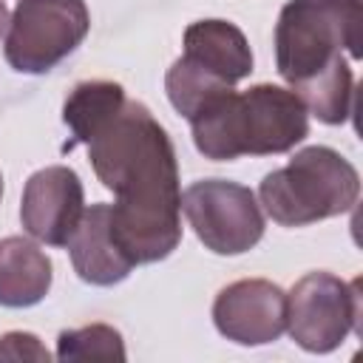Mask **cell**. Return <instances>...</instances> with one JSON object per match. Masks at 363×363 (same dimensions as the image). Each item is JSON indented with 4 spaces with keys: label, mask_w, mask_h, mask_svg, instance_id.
Returning a JSON list of instances; mask_svg holds the SVG:
<instances>
[{
    "label": "cell",
    "mask_w": 363,
    "mask_h": 363,
    "mask_svg": "<svg viewBox=\"0 0 363 363\" xmlns=\"http://www.w3.org/2000/svg\"><path fill=\"white\" fill-rule=\"evenodd\" d=\"M88 162L116 201L111 227L128 258L164 261L182 244V187L176 147L145 102L125 99L122 111L85 145Z\"/></svg>",
    "instance_id": "6da1fadb"
},
{
    "label": "cell",
    "mask_w": 363,
    "mask_h": 363,
    "mask_svg": "<svg viewBox=\"0 0 363 363\" xmlns=\"http://www.w3.org/2000/svg\"><path fill=\"white\" fill-rule=\"evenodd\" d=\"M363 0H289L275 23V68L323 125H343L354 111Z\"/></svg>",
    "instance_id": "7a4b0ae2"
},
{
    "label": "cell",
    "mask_w": 363,
    "mask_h": 363,
    "mask_svg": "<svg viewBox=\"0 0 363 363\" xmlns=\"http://www.w3.org/2000/svg\"><path fill=\"white\" fill-rule=\"evenodd\" d=\"M187 122L196 150L210 162L289 153L309 136V111L301 96L269 82L230 88Z\"/></svg>",
    "instance_id": "3957f363"
},
{
    "label": "cell",
    "mask_w": 363,
    "mask_h": 363,
    "mask_svg": "<svg viewBox=\"0 0 363 363\" xmlns=\"http://www.w3.org/2000/svg\"><path fill=\"white\" fill-rule=\"evenodd\" d=\"M360 196L354 164L326 145L298 150L258 184V204L281 227H306L349 213Z\"/></svg>",
    "instance_id": "277c9868"
},
{
    "label": "cell",
    "mask_w": 363,
    "mask_h": 363,
    "mask_svg": "<svg viewBox=\"0 0 363 363\" xmlns=\"http://www.w3.org/2000/svg\"><path fill=\"white\" fill-rule=\"evenodd\" d=\"M91 31L85 0H20L11 11L3 54L17 74H48Z\"/></svg>",
    "instance_id": "5b68a950"
},
{
    "label": "cell",
    "mask_w": 363,
    "mask_h": 363,
    "mask_svg": "<svg viewBox=\"0 0 363 363\" xmlns=\"http://www.w3.org/2000/svg\"><path fill=\"white\" fill-rule=\"evenodd\" d=\"M360 320V281L306 272L286 292V332L312 354L335 352Z\"/></svg>",
    "instance_id": "8992f818"
},
{
    "label": "cell",
    "mask_w": 363,
    "mask_h": 363,
    "mask_svg": "<svg viewBox=\"0 0 363 363\" xmlns=\"http://www.w3.org/2000/svg\"><path fill=\"white\" fill-rule=\"evenodd\" d=\"M182 210L196 238L216 255H241L264 238V213L255 193L230 179L193 182Z\"/></svg>",
    "instance_id": "52a82bcc"
},
{
    "label": "cell",
    "mask_w": 363,
    "mask_h": 363,
    "mask_svg": "<svg viewBox=\"0 0 363 363\" xmlns=\"http://www.w3.org/2000/svg\"><path fill=\"white\" fill-rule=\"evenodd\" d=\"M85 213V187L68 164H48L28 176L20 199L23 230L48 247H68Z\"/></svg>",
    "instance_id": "ba28073f"
},
{
    "label": "cell",
    "mask_w": 363,
    "mask_h": 363,
    "mask_svg": "<svg viewBox=\"0 0 363 363\" xmlns=\"http://www.w3.org/2000/svg\"><path fill=\"white\" fill-rule=\"evenodd\" d=\"M218 335L238 346H267L286 332V292L267 278L227 284L213 301Z\"/></svg>",
    "instance_id": "9c48e42d"
},
{
    "label": "cell",
    "mask_w": 363,
    "mask_h": 363,
    "mask_svg": "<svg viewBox=\"0 0 363 363\" xmlns=\"http://www.w3.org/2000/svg\"><path fill=\"white\" fill-rule=\"evenodd\" d=\"M68 255H71L74 272L91 286L122 284L136 267L113 235L111 204L105 201L85 207L74 235L68 238Z\"/></svg>",
    "instance_id": "30bf717a"
},
{
    "label": "cell",
    "mask_w": 363,
    "mask_h": 363,
    "mask_svg": "<svg viewBox=\"0 0 363 363\" xmlns=\"http://www.w3.org/2000/svg\"><path fill=\"white\" fill-rule=\"evenodd\" d=\"M184 57L196 60L224 82L235 85L252 74V48L230 20H196L184 28Z\"/></svg>",
    "instance_id": "8fae6325"
},
{
    "label": "cell",
    "mask_w": 363,
    "mask_h": 363,
    "mask_svg": "<svg viewBox=\"0 0 363 363\" xmlns=\"http://www.w3.org/2000/svg\"><path fill=\"white\" fill-rule=\"evenodd\" d=\"M54 281L51 258L23 235L0 238V306L26 309L40 303Z\"/></svg>",
    "instance_id": "7c38bea8"
},
{
    "label": "cell",
    "mask_w": 363,
    "mask_h": 363,
    "mask_svg": "<svg viewBox=\"0 0 363 363\" xmlns=\"http://www.w3.org/2000/svg\"><path fill=\"white\" fill-rule=\"evenodd\" d=\"M125 99V88L111 79H85L74 85L62 105V122L71 130L68 147L88 145L122 111Z\"/></svg>",
    "instance_id": "4fadbf2b"
},
{
    "label": "cell",
    "mask_w": 363,
    "mask_h": 363,
    "mask_svg": "<svg viewBox=\"0 0 363 363\" xmlns=\"http://www.w3.org/2000/svg\"><path fill=\"white\" fill-rule=\"evenodd\" d=\"M233 85L224 82L221 77H216L213 71H207L204 65H199L196 60L190 57H179L167 74H164V91H167V99L170 105L184 116H196L207 102H213L216 96H221L224 91H230Z\"/></svg>",
    "instance_id": "5bb4252c"
},
{
    "label": "cell",
    "mask_w": 363,
    "mask_h": 363,
    "mask_svg": "<svg viewBox=\"0 0 363 363\" xmlns=\"http://www.w3.org/2000/svg\"><path fill=\"white\" fill-rule=\"evenodd\" d=\"M125 340L108 323L62 329L57 337V360H125Z\"/></svg>",
    "instance_id": "9a60e30c"
},
{
    "label": "cell",
    "mask_w": 363,
    "mask_h": 363,
    "mask_svg": "<svg viewBox=\"0 0 363 363\" xmlns=\"http://www.w3.org/2000/svg\"><path fill=\"white\" fill-rule=\"evenodd\" d=\"M0 360H11V363H20V360L48 363L51 354L40 343L37 335H31V332H6V335H0Z\"/></svg>",
    "instance_id": "2e32d148"
},
{
    "label": "cell",
    "mask_w": 363,
    "mask_h": 363,
    "mask_svg": "<svg viewBox=\"0 0 363 363\" xmlns=\"http://www.w3.org/2000/svg\"><path fill=\"white\" fill-rule=\"evenodd\" d=\"M9 20H11L9 6H6V0H0V37H3V34H6V28H9Z\"/></svg>",
    "instance_id": "e0dca14e"
},
{
    "label": "cell",
    "mask_w": 363,
    "mask_h": 363,
    "mask_svg": "<svg viewBox=\"0 0 363 363\" xmlns=\"http://www.w3.org/2000/svg\"><path fill=\"white\" fill-rule=\"evenodd\" d=\"M0 199H3V173H0Z\"/></svg>",
    "instance_id": "ac0fdd59"
}]
</instances>
